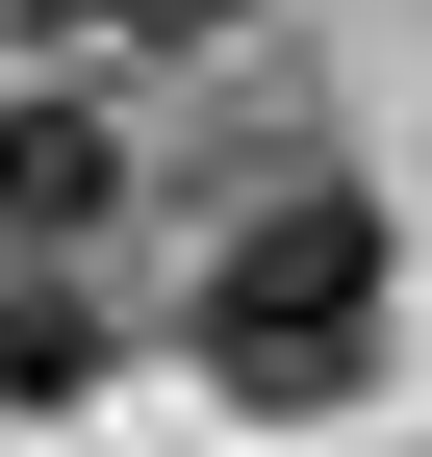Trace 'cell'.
Returning <instances> with one entry per match:
<instances>
[{"label":"cell","instance_id":"3","mask_svg":"<svg viewBox=\"0 0 432 457\" xmlns=\"http://www.w3.org/2000/svg\"><path fill=\"white\" fill-rule=\"evenodd\" d=\"M102 381H128L102 279H77V254H0V407H102Z\"/></svg>","mask_w":432,"mask_h":457},{"label":"cell","instance_id":"1","mask_svg":"<svg viewBox=\"0 0 432 457\" xmlns=\"http://www.w3.org/2000/svg\"><path fill=\"white\" fill-rule=\"evenodd\" d=\"M204 381H229V407H356V381H382V204L356 179H280L204 254Z\"/></svg>","mask_w":432,"mask_h":457},{"label":"cell","instance_id":"2","mask_svg":"<svg viewBox=\"0 0 432 457\" xmlns=\"http://www.w3.org/2000/svg\"><path fill=\"white\" fill-rule=\"evenodd\" d=\"M102 204H128V128L102 102H0V228L26 254H102Z\"/></svg>","mask_w":432,"mask_h":457},{"label":"cell","instance_id":"4","mask_svg":"<svg viewBox=\"0 0 432 457\" xmlns=\"http://www.w3.org/2000/svg\"><path fill=\"white\" fill-rule=\"evenodd\" d=\"M51 51H153V26H204V0H26Z\"/></svg>","mask_w":432,"mask_h":457}]
</instances>
